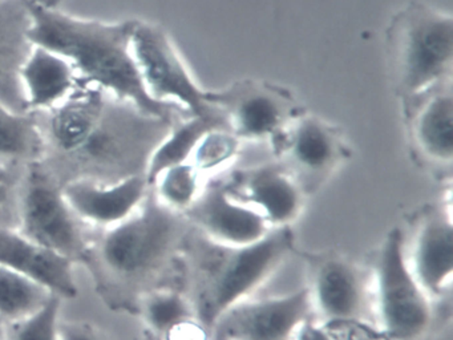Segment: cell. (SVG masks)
I'll return each mask as SVG.
<instances>
[{
	"mask_svg": "<svg viewBox=\"0 0 453 340\" xmlns=\"http://www.w3.org/2000/svg\"><path fill=\"white\" fill-rule=\"evenodd\" d=\"M34 45L49 48L67 58L79 77L148 116L173 124L177 116H190L177 106L150 97L132 53L136 19L119 21L81 18L30 0Z\"/></svg>",
	"mask_w": 453,
	"mask_h": 340,
	"instance_id": "cell-1",
	"label": "cell"
},
{
	"mask_svg": "<svg viewBox=\"0 0 453 340\" xmlns=\"http://www.w3.org/2000/svg\"><path fill=\"white\" fill-rule=\"evenodd\" d=\"M209 243L213 249L201 265L192 305L196 318L211 329L225 311L249 299L275 273L293 249L294 234L291 228H272L248 246Z\"/></svg>",
	"mask_w": 453,
	"mask_h": 340,
	"instance_id": "cell-2",
	"label": "cell"
},
{
	"mask_svg": "<svg viewBox=\"0 0 453 340\" xmlns=\"http://www.w3.org/2000/svg\"><path fill=\"white\" fill-rule=\"evenodd\" d=\"M389 68L403 100L450 79L453 19L423 3L396 13L387 31Z\"/></svg>",
	"mask_w": 453,
	"mask_h": 340,
	"instance_id": "cell-3",
	"label": "cell"
},
{
	"mask_svg": "<svg viewBox=\"0 0 453 340\" xmlns=\"http://www.w3.org/2000/svg\"><path fill=\"white\" fill-rule=\"evenodd\" d=\"M179 215L158 204L150 191L131 217L102 231L92 252L104 273L119 283H140L155 274L173 250Z\"/></svg>",
	"mask_w": 453,
	"mask_h": 340,
	"instance_id": "cell-4",
	"label": "cell"
},
{
	"mask_svg": "<svg viewBox=\"0 0 453 340\" xmlns=\"http://www.w3.org/2000/svg\"><path fill=\"white\" fill-rule=\"evenodd\" d=\"M376 327L388 340H416L429 327L431 298L416 281L405 251L404 234L399 228L387 233L372 283Z\"/></svg>",
	"mask_w": 453,
	"mask_h": 340,
	"instance_id": "cell-5",
	"label": "cell"
},
{
	"mask_svg": "<svg viewBox=\"0 0 453 340\" xmlns=\"http://www.w3.org/2000/svg\"><path fill=\"white\" fill-rule=\"evenodd\" d=\"M17 230L34 243L73 262L87 259L92 242L42 162L28 165L20 189Z\"/></svg>",
	"mask_w": 453,
	"mask_h": 340,
	"instance_id": "cell-6",
	"label": "cell"
},
{
	"mask_svg": "<svg viewBox=\"0 0 453 340\" xmlns=\"http://www.w3.org/2000/svg\"><path fill=\"white\" fill-rule=\"evenodd\" d=\"M132 53L150 97L193 116L219 112L206 101V90L198 87L163 27L137 20L132 34Z\"/></svg>",
	"mask_w": 453,
	"mask_h": 340,
	"instance_id": "cell-7",
	"label": "cell"
},
{
	"mask_svg": "<svg viewBox=\"0 0 453 340\" xmlns=\"http://www.w3.org/2000/svg\"><path fill=\"white\" fill-rule=\"evenodd\" d=\"M206 101L224 116L227 129L240 140L274 138L298 116L293 97L275 85L240 81L206 92Z\"/></svg>",
	"mask_w": 453,
	"mask_h": 340,
	"instance_id": "cell-8",
	"label": "cell"
},
{
	"mask_svg": "<svg viewBox=\"0 0 453 340\" xmlns=\"http://www.w3.org/2000/svg\"><path fill=\"white\" fill-rule=\"evenodd\" d=\"M314 319L307 287L280 297L242 300L211 327L214 340H293Z\"/></svg>",
	"mask_w": 453,
	"mask_h": 340,
	"instance_id": "cell-9",
	"label": "cell"
},
{
	"mask_svg": "<svg viewBox=\"0 0 453 340\" xmlns=\"http://www.w3.org/2000/svg\"><path fill=\"white\" fill-rule=\"evenodd\" d=\"M309 290L312 316L318 323H372V290L365 274L349 260L328 258L315 268Z\"/></svg>",
	"mask_w": 453,
	"mask_h": 340,
	"instance_id": "cell-10",
	"label": "cell"
},
{
	"mask_svg": "<svg viewBox=\"0 0 453 340\" xmlns=\"http://www.w3.org/2000/svg\"><path fill=\"white\" fill-rule=\"evenodd\" d=\"M272 140L303 191L327 177L346 153L338 130L314 116L298 114Z\"/></svg>",
	"mask_w": 453,
	"mask_h": 340,
	"instance_id": "cell-11",
	"label": "cell"
},
{
	"mask_svg": "<svg viewBox=\"0 0 453 340\" xmlns=\"http://www.w3.org/2000/svg\"><path fill=\"white\" fill-rule=\"evenodd\" d=\"M62 191L78 220L102 233L136 212L150 188L144 174H134L118 181L71 180L63 183Z\"/></svg>",
	"mask_w": 453,
	"mask_h": 340,
	"instance_id": "cell-12",
	"label": "cell"
},
{
	"mask_svg": "<svg viewBox=\"0 0 453 340\" xmlns=\"http://www.w3.org/2000/svg\"><path fill=\"white\" fill-rule=\"evenodd\" d=\"M211 243L242 247L264 238L272 228L261 214L233 198L225 182L203 189L195 204L184 212Z\"/></svg>",
	"mask_w": 453,
	"mask_h": 340,
	"instance_id": "cell-13",
	"label": "cell"
},
{
	"mask_svg": "<svg viewBox=\"0 0 453 340\" xmlns=\"http://www.w3.org/2000/svg\"><path fill=\"white\" fill-rule=\"evenodd\" d=\"M225 186L233 198L256 210L272 228H290L303 207V189L285 166L243 170Z\"/></svg>",
	"mask_w": 453,
	"mask_h": 340,
	"instance_id": "cell-14",
	"label": "cell"
},
{
	"mask_svg": "<svg viewBox=\"0 0 453 340\" xmlns=\"http://www.w3.org/2000/svg\"><path fill=\"white\" fill-rule=\"evenodd\" d=\"M404 103L411 138L416 148L434 164H452V77L405 98Z\"/></svg>",
	"mask_w": 453,
	"mask_h": 340,
	"instance_id": "cell-15",
	"label": "cell"
},
{
	"mask_svg": "<svg viewBox=\"0 0 453 340\" xmlns=\"http://www.w3.org/2000/svg\"><path fill=\"white\" fill-rule=\"evenodd\" d=\"M30 0H0V101L27 113L20 71L34 48Z\"/></svg>",
	"mask_w": 453,
	"mask_h": 340,
	"instance_id": "cell-16",
	"label": "cell"
},
{
	"mask_svg": "<svg viewBox=\"0 0 453 340\" xmlns=\"http://www.w3.org/2000/svg\"><path fill=\"white\" fill-rule=\"evenodd\" d=\"M75 262L31 242L17 228H0V266L31 276L63 300L79 295Z\"/></svg>",
	"mask_w": 453,
	"mask_h": 340,
	"instance_id": "cell-17",
	"label": "cell"
},
{
	"mask_svg": "<svg viewBox=\"0 0 453 340\" xmlns=\"http://www.w3.org/2000/svg\"><path fill=\"white\" fill-rule=\"evenodd\" d=\"M408 265L429 298L449 289L453 275V225L449 210L434 212L421 223Z\"/></svg>",
	"mask_w": 453,
	"mask_h": 340,
	"instance_id": "cell-18",
	"label": "cell"
},
{
	"mask_svg": "<svg viewBox=\"0 0 453 340\" xmlns=\"http://www.w3.org/2000/svg\"><path fill=\"white\" fill-rule=\"evenodd\" d=\"M30 113L50 111L70 97L81 82L73 64L49 48L34 45L20 71Z\"/></svg>",
	"mask_w": 453,
	"mask_h": 340,
	"instance_id": "cell-19",
	"label": "cell"
},
{
	"mask_svg": "<svg viewBox=\"0 0 453 340\" xmlns=\"http://www.w3.org/2000/svg\"><path fill=\"white\" fill-rule=\"evenodd\" d=\"M213 129H227L226 121L219 112L209 116L190 114L179 120L148 157L144 175L150 188L163 170L190 161L200 141Z\"/></svg>",
	"mask_w": 453,
	"mask_h": 340,
	"instance_id": "cell-20",
	"label": "cell"
},
{
	"mask_svg": "<svg viewBox=\"0 0 453 340\" xmlns=\"http://www.w3.org/2000/svg\"><path fill=\"white\" fill-rule=\"evenodd\" d=\"M43 156V135L35 114L12 111L0 101V162L31 165Z\"/></svg>",
	"mask_w": 453,
	"mask_h": 340,
	"instance_id": "cell-21",
	"label": "cell"
},
{
	"mask_svg": "<svg viewBox=\"0 0 453 340\" xmlns=\"http://www.w3.org/2000/svg\"><path fill=\"white\" fill-rule=\"evenodd\" d=\"M54 292L31 276L0 266V324L15 323L43 307ZM58 297V295H57Z\"/></svg>",
	"mask_w": 453,
	"mask_h": 340,
	"instance_id": "cell-22",
	"label": "cell"
},
{
	"mask_svg": "<svg viewBox=\"0 0 453 340\" xmlns=\"http://www.w3.org/2000/svg\"><path fill=\"white\" fill-rule=\"evenodd\" d=\"M150 191L158 204L182 215L203 191L201 173L190 161L173 165L156 177Z\"/></svg>",
	"mask_w": 453,
	"mask_h": 340,
	"instance_id": "cell-23",
	"label": "cell"
},
{
	"mask_svg": "<svg viewBox=\"0 0 453 340\" xmlns=\"http://www.w3.org/2000/svg\"><path fill=\"white\" fill-rule=\"evenodd\" d=\"M145 326L158 339L172 328L196 318L192 300L174 290H152L140 302Z\"/></svg>",
	"mask_w": 453,
	"mask_h": 340,
	"instance_id": "cell-24",
	"label": "cell"
},
{
	"mask_svg": "<svg viewBox=\"0 0 453 340\" xmlns=\"http://www.w3.org/2000/svg\"><path fill=\"white\" fill-rule=\"evenodd\" d=\"M63 302L55 295L27 318L4 326V340H59Z\"/></svg>",
	"mask_w": 453,
	"mask_h": 340,
	"instance_id": "cell-25",
	"label": "cell"
},
{
	"mask_svg": "<svg viewBox=\"0 0 453 340\" xmlns=\"http://www.w3.org/2000/svg\"><path fill=\"white\" fill-rule=\"evenodd\" d=\"M240 141L230 130H211L193 151L190 162L201 174L221 169L237 156Z\"/></svg>",
	"mask_w": 453,
	"mask_h": 340,
	"instance_id": "cell-26",
	"label": "cell"
},
{
	"mask_svg": "<svg viewBox=\"0 0 453 340\" xmlns=\"http://www.w3.org/2000/svg\"><path fill=\"white\" fill-rule=\"evenodd\" d=\"M27 166L0 162V228H17L20 189Z\"/></svg>",
	"mask_w": 453,
	"mask_h": 340,
	"instance_id": "cell-27",
	"label": "cell"
},
{
	"mask_svg": "<svg viewBox=\"0 0 453 340\" xmlns=\"http://www.w3.org/2000/svg\"><path fill=\"white\" fill-rule=\"evenodd\" d=\"M59 340H110L102 331L81 321H62Z\"/></svg>",
	"mask_w": 453,
	"mask_h": 340,
	"instance_id": "cell-28",
	"label": "cell"
},
{
	"mask_svg": "<svg viewBox=\"0 0 453 340\" xmlns=\"http://www.w3.org/2000/svg\"><path fill=\"white\" fill-rule=\"evenodd\" d=\"M206 329L209 328L205 324L197 318H192L172 328L160 340H208Z\"/></svg>",
	"mask_w": 453,
	"mask_h": 340,
	"instance_id": "cell-29",
	"label": "cell"
},
{
	"mask_svg": "<svg viewBox=\"0 0 453 340\" xmlns=\"http://www.w3.org/2000/svg\"><path fill=\"white\" fill-rule=\"evenodd\" d=\"M293 340H334V337L323 324L310 319L299 327Z\"/></svg>",
	"mask_w": 453,
	"mask_h": 340,
	"instance_id": "cell-30",
	"label": "cell"
},
{
	"mask_svg": "<svg viewBox=\"0 0 453 340\" xmlns=\"http://www.w3.org/2000/svg\"><path fill=\"white\" fill-rule=\"evenodd\" d=\"M0 340H4V326L0 324Z\"/></svg>",
	"mask_w": 453,
	"mask_h": 340,
	"instance_id": "cell-31",
	"label": "cell"
},
{
	"mask_svg": "<svg viewBox=\"0 0 453 340\" xmlns=\"http://www.w3.org/2000/svg\"><path fill=\"white\" fill-rule=\"evenodd\" d=\"M44 2H46V3H47V4H49V0H44Z\"/></svg>",
	"mask_w": 453,
	"mask_h": 340,
	"instance_id": "cell-32",
	"label": "cell"
},
{
	"mask_svg": "<svg viewBox=\"0 0 453 340\" xmlns=\"http://www.w3.org/2000/svg\"><path fill=\"white\" fill-rule=\"evenodd\" d=\"M49 4H51V0H49ZM52 5V4H51Z\"/></svg>",
	"mask_w": 453,
	"mask_h": 340,
	"instance_id": "cell-33",
	"label": "cell"
},
{
	"mask_svg": "<svg viewBox=\"0 0 453 340\" xmlns=\"http://www.w3.org/2000/svg\"><path fill=\"white\" fill-rule=\"evenodd\" d=\"M41 2H44V0H41ZM44 3H46V2H44Z\"/></svg>",
	"mask_w": 453,
	"mask_h": 340,
	"instance_id": "cell-34",
	"label": "cell"
}]
</instances>
